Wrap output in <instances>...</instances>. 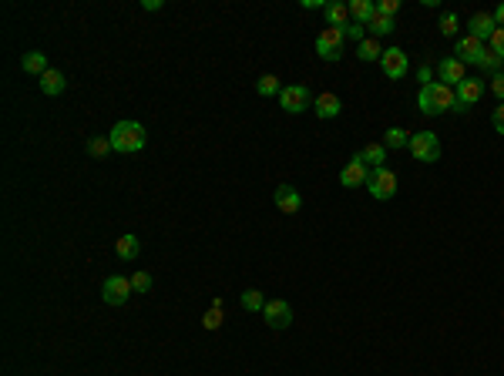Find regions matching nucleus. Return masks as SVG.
<instances>
[{"mask_svg": "<svg viewBox=\"0 0 504 376\" xmlns=\"http://www.w3.org/2000/svg\"><path fill=\"white\" fill-rule=\"evenodd\" d=\"M417 108H420V115L437 118L444 111H454V108H458V94H454V88H447L441 81H430L427 88L417 91Z\"/></svg>", "mask_w": 504, "mask_h": 376, "instance_id": "obj_1", "label": "nucleus"}, {"mask_svg": "<svg viewBox=\"0 0 504 376\" xmlns=\"http://www.w3.org/2000/svg\"><path fill=\"white\" fill-rule=\"evenodd\" d=\"M108 141H111V148L118 151V155H135V151L145 148L148 135H145V128H141L138 121H118V124L111 128Z\"/></svg>", "mask_w": 504, "mask_h": 376, "instance_id": "obj_2", "label": "nucleus"}, {"mask_svg": "<svg viewBox=\"0 0 504 376\" xmlns=\"http://www.w3.org/2000/svg\"><path fill=\"white\" fill-rule=\"evenodd\" d=\"M343 44H347V34L343 27H323L316 34V54L323 60H340L343 58Z\"/></svg>", "mask_w": 504, "mask_h": 376, "instance_id": "obj_3", "label": "nucleus"}, {"mask_svg": "<svg viewBox=\"0 0 504 376\" xmlns=\"http://www.w3.org/2000/svg\"><path fill=\"white\" fill-rule=\"evenodd\" d=\"M411 155L417 158V162H424V165H430V162H437L441 158V138L434 135V131H417V135H411Z\"/></svg>", "mask_w": 504, "mask_h": 376, "instance_id": "obj_4", "label": "nucleus"}, {"mask_svg": "<svg viewBox=\"0 0 504 376\" xmlns=\"http://www.w3.org/2000/svg\"><path fill=\"white\" fill-rule=\"evenodd\" d=\"M370 195L377 198V202H387V198L397 195V171H390V168H373L370 171V181H367Z\"/></svg>", "mask_w": 504, "mask_h": 376, "instance_id": "obj_5", "label": "nucleus"}, {"mask_svg": "<svg viewBox=\"0 0 504 376\" xmlns=\"http://www.w3.org/2000/svg\"><path fill=\"white\" fill-rule=\"evenodd\" d=\"M279 105H283L286 115H303L306 108H313V91L306 88V84H290L279 94Z\"/></svg>", "mask_w": 504, "mask_h": 376, "instance_id": "obj_6", "label": "nucleus"}, {"mask_svg": "<svg viewBox=\"0 0 504 376\" xmlns=\"http://www.w3.org/2000/svg\"><path fill=\"white\" fill-rule=\"evenodd\" d=\"M131 292H135V286H131L128 275H108L105 286H101V296H105L108 306H124Z\"/></svg>", "mask_w": 504, "mask_h": 376, "instance_id": "obj_7", "label": "nucleus"}, {"mask_svg": "<svg viewBox=\"0 0 504 376\" xmlns=\"http://www.w3.org/2000/svg\"><path fill=\"white\" fill-rule=\"evenodd\" d=\"M484 91H488V84H484L481 77H464L458 88H454V94H458V108H454V111H467L471 105H477V101L484 98Z\"/></svg>", "mask_w": 504, "mask_h": 376, "instance_id": "obj_8", "label": "nucleus"}, {"mask_svg": "<svg viewBox=\"0 0 504 376\" xmlns=\"http://www.w3.org/2000/svg\"><path fill=\"white\" fill-rule=\"evenodd\" d=\"M262 316H266V326H269V330H290L292 326V306L286 299H269L266 302V309H262Z\"/></svg>", "mask_w": 504, "mask_h": 376, "instance_id": "obj_9", "label": "nucleus"}, {"mask_svg": "<svg viewBox=\"0 0 504 376\" xmlns=\"http://www.w3.org/2000/svg\"><path fill=\"white\" fill-rule=\"evenodd\" d=\"M454 54H458L460 64H477V67H481V60H484V54H488V47H484V41H477V37H471V34H464V37H458V44H454Z\"/></svg>", "mask_w": 504, "mask_h": 376, "instance_id": "obj_10", "label": "nucleus"}, {"mask_svg": "<svg viewBox=\"0 0 504 376\" xmlns=\"http://www.w3.org/2000/svg\"><path fill=\"white\" fill-rule=\"evenodd\" d=\"M380 67H383V74L390 77V81H400V77L411 71V58H407L400 47H387V51H383V58H380Z\"/></svg>", "mask_w": 504, "mask_h": 376, "instance_id": "obj_11", "label": "nucleus"}, {"mask_svg": "<svg viewBox=\"0 0 504 376\" xmlns=\"http://www.w3.org/2000/svg\"><path fill=\"white\" fill-rule=\"evenodd\" d=\"M367 181H370V168L363 165L356 155L340 168V185H343V188H360V185H367Z\"/></svg>", "mask_w": 504, "mask_h": 376, "instance_id": "obj_12", "label": "nucleus"}, {"mask_svg": "<svg viewBox=\"0 0 504 376\" xmlns=\"http://www.w3.org/2000/svg\"><path fill=\"white\" fill-rule=\"evenodd\" d=\"M434 71H437V81H441V84H447V88H458L460 81H464V64H460L458 58H444V60H437V67H434Z\"/></svg>", "mask_w": 504, "mask_h": 376, "instance_id": "obj_13", "label": "nucleus"}, {"mask_svg": "<svg viewBox=\"0 0 504 376\" xmlns=\"http://www.w3.org/2000/svg\"><path fill=\"white\" fill-rule=\"evenodd\" d=\"M273 198H276V209L286 212V215H296V212L303 209V195H299L292 185H279Z\"/></svg>", "mask_w": 504, "mask_h": 376, "instance_id": "obj_14", "label": "nucleus"}, {"mask_svg": "<svg viewBox=\"0 0 504 376\" xmlns=\"http://www.w3.org/2000/svg\"><path fill=\"white\" fill-rule=\"evenodd\" d=\"M313 111H316V118L330 121V118H336V115L343 111V101L336 98L333 91H323V94H316V98H313Z\"/></svg>", "mask_w": 504, "mask_h": 376, "instance_id": "obj_15", "label": "nucleus"}, {"mask_svg": "<svg viewBox=\"0 0 504 376\" xmlns=\"http://www.w3.org/2000/svg\"><path fill=\"white\" fill-rule=\"evenodd\" d=\"M494 30H498L494 17L484 14V11H481V14H474L471 20H467V34H471V37H477V41H491V34H494Z\"/></svg>", "mask_w": 504, "mask_h": 376, "instance_id": "obj_16", "label": "nucleus"}, {"mask_svg": "<svg viewBox=\"0 0 504 376\" xmlns=\"http://www.w3.org/2000/svg\"><path fill=\"white\" fill-rule=\"evenodd\" d=\"M64 88H67V77H64L58 67H51V71H44V74H41V91H44L47 98H58Z\"/></svg>", "mask_w": 504, "mask_h": 376, "instance_id": "obj_17", "label": "nucleus"}, {"mask_svg": "<svg viewBox=\"0 0 504 376\" xmlns=\"http://www.w3.org/2000/svg\"><path fill=\"white\" fill-rule=\"evenodd\" d=\"M356 158H360L370 171H373V168H383V162H387V148H383V145H377V141H370L367 148L356 151Z\"/></svg>", "mask_w": 504, "mask_h": 376, "instance_id": "obj_18", "label": "nucleus"}, {"mask_svg": "<svg viewBox=\"0 0 504 376\" xmlns=\"http://www.w3.org/2000/svg\"><path fill=\"white\" fill-rule=\"evenodd\" d=\"M373 14H377V4H370V0H353L350 4V20L360 24V27H367L373 20Z\"/></svg>", "mask_w": 504, "mask_h": 376, "instance_id": "obj_19", "label": "nucleus"}, {"mask_svg": "<svg viewBox=\"0 0 504 376\" xmlns=\"http://www.w3.org/2000/svg\"><path fill=\"white\" fill-rule=\"evenodd\" d=\"M326 20H330V27H347L350 24V4H326Z\"/></svg>", "mask_w": 504, "mask_h": 376, "instance_id": "obj_20", "label": "nucleus"}, {"mask_svg": "<svg viewBox=\"0 0 504 376\" xmlns=\"http://www.w3.org/2000/svg\"><path fill=\"white\" fill-rule=\"evenodd\" d=\"M20 67H24V71H27V74H44V71H51V67H47V54H41V51H27V54H24V58H20Z\"/></svg>", "mask_w": 504, "mask_h": 376, "instance_id": "obj_21", "label": "nucleus"}, {"mask_svg": "<svg viewBox=\"0 0 504 376\" xmlns=\"http://www.w3.org/2000/svg\"><path fill=\"white\" fill-rule=\"evenodd\" d=\"M367 27H370V37H383V34H390V30L397 27V17H387V14H380V11H377Z\"/></svg>", "mask_w": 504, "mask_h": 376, "instance_id": "obj_22", "label": "nucleus"}, {"mask_svg": "<svg viewBox=\"0 0 504 376\" xmlns=\"http://www.w3.org/2000/svg\"><path fill=\"white\" fill-rule=\"evenodd\" d=\"M256 94H262V98H279V94H283V81H279V77L276 74H262L259 81H256Z\"/></svg>", "mask_w": 504, "mask_h": 376, "instance_id": "obj_23", "label": "nucleus"}, {"mask_svg": "<svg viewBox=\"0 0 504 376\" xmlns=\"http://www.w3.org/2000/svg\"><path fill=\"white\" fill-rule=\"evenodd\" d=\"M138 235H122V239L115 242V252H118V259H124V262H131V259L138 256Z\"/></svg>", "mask_w": 504, "mask_h": 376, "instance_id": "obj_24", "label": "nucleus"}, {"mask_svg": "<svg viewBox=\"0 0 504 376\" xmlns=\"http://www.w3.org/2000/svg\"><path fill=\"white\" fill-rule=\"evenodd\" d=\"M407 145H411V131H403V128L383 131V148H407Z\"/></svg>", "mask_w": 504, "mask_h": 376, "instance_id": "obj_25", "label": "nucleus"}, {"mask_svg": "<svg viewBox=\"0 0 504 376\" xmlns=\"http://www.w3.org/2000/svg\"><path fill=\"white\" fill-rule=\"evenodd\" d=\"M239 302H243V309H245V313H262V309H266V302H269V299H262V292H259V289H245L243 296H239Z\"/></svg>", "mask_w": 504, "mask_h": 376, "instance_id": "obj_26", "label": "nucleus"}, {"mask_svg": "<svg viewBox=\"0 0 504 376\" xmlns=\"http://www.w3.org/2000/svg\"><path fill=\"white\" fill-rule=\"evenodd\" d=\"M356 58H360V60H380L383 58V47L377 44V37H367L363 44L356 47Z\"/></svg>", "mask_w": 504, "mask_h": 376, "instance_id": "obj_27", "label": "nucleus"}, {"mask_svg": "<svg viewBox=\"0 0 504 376\" xmlns=\"http://www.w3.org/2000/svg\"><path fill=\"white\" fill-rule=\"evenodd\" d=\"M458 30H460L458 14H454V11H444L441 14V34L444 37H458Z\"/></svg>", "mask_w": 504, "mask_h": 376, "instance_id": "obj_28", "label": "nucleus"}, {"mask_svg": "<svg viewBox=\"0 0 504 376\" xmlns=\"http://www.w3.org/2000/svg\"><path fill=\"white\" fill-rule=\"evenodd\" d=\"M202 326H205V330H219V326H222V299L212 302V309L202 316Z\"/></svg>", "mask_w": 504, "mask_h": 376, "instance_id": "obj_29", "label": "nucleus"}, {"mask_svg": "<svg viewBox=\"0 0 504 376\" xmlns=\"http://www.w3.org/2000/svg\"><path fill=\"white\" fill-rule=\"evenodd\" d=\"M108 151H115L108 138H91V141H88V155H91V158H105Z\"/></svg>", "mask_w": 504, "mask_h": 376, "instance_id": "obj_30", "label": "nucleus"}, {"mask_svg": "<svg viewBox=\"0 0 504 376\" xmlns=\"http://www.w3.org/2000/svg\"><path fill=\"white\" fill-rule=\"evenodd\" d=\"M501 64H504V60L498 58L494 51H488V54H484V60H481V71H488V74H498V71H501Z\"/></svg>", "mask_w": 504, "mask_h": 376, "instance_id": "obj_31", "label": "nucleus"}, {"mask_svg": "<svg viewBox=\"0 0 504 376\" xmlns=\"http://www.w3.org/2000/svg\"><path fill=\"white\" fill-rule=\"evenodd\" d=\"M488 51H494L498 58L504 60V27H498L494 34H491V41H488Z\"/></svg>", "mask_w": 504, "mask_h": 376, "instance_id": "obj_32", "label": "nucleus"}, {"mask_svg": "<svg viewBox=\"0 0 504 376\" xmlns=\"http://www.w3.org/2000/svg\"><path fill=\"white\" fill-rule=\"evenodd\" d=\"M131 286H135V292H152V275H148V272H135V275H131Z\"/></svg>", "mask_w": 504, "mask_h": 376, "instance_id": "obj_33", "label": "nucleus"}, {"mask_svg": "<svg viewBox=\"0 0 504 376\" xmlns=\"http://www.w3.org/2000/svg\"><path fill=\"white\" fill-rule=\"evenodd\" d=\"M343 34H347L350 41H356V44H363V41H367V27H360V24H353V20L343 27Z\"/></svg>", "mask_w": 504, "mask_h": 376, "instance_id": "obj_34", "label": "nucleus"}, {"mask_svg": "<svg viewBox=\"0 0 504 376\" xmlns=\"http://www.w3.org/2000/svg\"><path fill=\"white\" fill-rule=\"evenodd\" d=\"M491 94H494V98H498V101H501L504 105V71H498V74H491Z\"/></svg>", "mask_w": 504, "mask_h": 376, "instance_id": "obj_35", "label": "nucleus"}, {"mask_svg": "<svg viewBox=\"0 0 504 376\" xmlns=\"http://www.w3.org/2000/svg\"><path fill=\"white\" fill-rule=\"evenodd\" d=\"M377 11L387 14V17H397L400 14V0H380V4H377Z\"/></svg>", "mask_w": 504, "mask_h": 376, "instance_id": "obj_36", "label": "nucleus"}, {"mask_svg": "<svg viewBox=\"0 0 504 376\" xmlns=\"http://www.w3.org/2000/svg\"><path fill=\"white\" fill-rule=\"evenodd\" d=\"M491 124H494L498 135H504V105H498L494 111H491Z\"/></svg>", "mask_w": 504, "mask_h": 376, "instance_id": "obj_37", "label": "nucleus"}, {"mask_svg": "<svg viewBox=\"0 0 504 376\" xmlns=\"http://www.w3.org/2000/svg\"><path fill=\"white\" fill-rule=\"evenodd\" d=\"M430 74H434V67H430V64H420V67H417V81H420V88H427L430 84Z\"/></svg>", "mask_w": 504, "mask_h": 376, "instance_id": "obj_38", "label": "nucleus"}, {"mask_svg": "<svg viewBox=\"0 0 504 376\" xmlns=\"http://www.w3.org/2000/svg\"><path fill=\"white\" fill-rule=\"evenodd\" d=\"M494 24H498V27H504V4H498V11H494Z\"/></svg>", "mask_w": 504, "mask_h": 376, "instance_id": "obj_39", "label": "nucleus"}, {"mask_svg": "<svg viewBox=\"0 0 504 376\" xmlns=\"http://www.w3.org/2000/svg\"><path fill=\"white\" fill-rule=\"evenodd\" d=\"M141 7H145V11H162V7H165V4H162V0H145V4H141Z\"/></svg>", "mask_w": 504, "mask_h": 376, "instance_id": "obj_40", "label": "nucleus"}, {"mask_svg": "<svg viewBox=\"0 0 504 376\" xmlns=\"http://www.w3.org/2000/svg\"><path fill=\"white\" fill-rule=\"evenodd\" d=\"M303 7L306 11H313V7H323V11H326V4H323V0H303Z\"/></svg>", "mask_w": 504, "mask_h": 376, "instance_id": "obj_41", "label": "nucleus"}]
</instances>
